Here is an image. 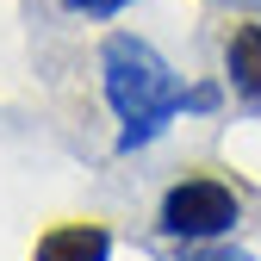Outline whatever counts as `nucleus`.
I'll return each mask as SVG.
<instances>
[{
  "mask_svg": "<svg viewBox=\"0 0 261 261\" xmlns=\"http://www.w3.org/2000/svg\"><path fill=\"white\" fill-rule=\"evenodd\" d=\"M100 75H106V106L124 118V130H118L124 155L155 143L162 130H168V118H180V112H218V100H224L218 87H180L174 69L143 38H130V31H112V38L100 44Z\"/></svg>",
  "mask_w": 261,
  "mask_h": 261,
  "instance_id": "1",
  "label": "nucleus"
},
{
  "mask_svg": "<svg viewBox=\"0 0 261 261\" xmlns=\"http://www.w3.org/2000/svg\"><path fill=\"white\" fill-rule=\"evenodd\" d=\"M237 224H243L237 193L212 174H187L162 193V237H174V243H205V237L237 230Z\"/></svg>",
  "mask_w": 261,
  "mask_h": 261,
  "instance_id": "2",
  "label": "nucleus"
},
{
  "mask_svg": "<svg viewBox=\"0 0 261 261\" xmlns=\"http://www.w3.org/2000/svg\"><path fill=\"white\" fill-rule=\"evenodd\" d=\"M112 255V230L106 224H56V230L38 237V249H31V261H106Z\"/></svg>",
  "mask_w": 261,
  "mask_h": 261,
  "instance_id": "3",
  "label": "nucleus"
},
{
  "mask_svg": "<svg viewBox=\"0 0 261 261\" xmlns=\"http://www.w3.org/2000/svg\"><path fill=\"white\" fill-rule=\"evenodd\" d=\"M224 75H230L237 100H243L249 112H261V25H255V19L237 25L230 38H224Z\"/></svg>",
  "mask_w": 261,
  "mask_h": 261,
  "instance_id": "4",
  "label": "nucleus"
},
{
  "mask_svg": "<svg viewBox=\"0 0 261 261\" xmlns=\"http://www.w3.org/2000/svg\"><path fill=\"white\" fill-rule=\"evenodd\" d=\"M69 13H87V19H112V13H124L130 0H62Z\"/></svg>",
  "mask_w": 261,
  "mask_h": 261,
  "instance_id": "5",
  "label": "nucleus"
},
{
  "mask_svg": "<svg viewBox=\"0 0 261 261\" xmlns=\"http://www.w3.org/2000/svg\"><path fill=\"white\" fill-rule=\"evenodd\" d=\"M180 261H255V255H243V249H187Z\"/></svg>",
  "mask_w": 261,
  "mask_h": 261,
  "instance_id": "6",
  "label": "nucleus"
},
{
  "mask_svg": "<svg viewBox=\"0 0 261 261\" xmlns=\"http://www.w3.org/2000/svg\"><path fill=\"white\" fill-rule=\"evenodd\" d=\"M243 7H261V0H243Z\"/></svg>",
  "mask_w": 261,
  "mask_h": 261,
  "instance_id": "7",
  "label": "nucleus"
}]
</instances>
